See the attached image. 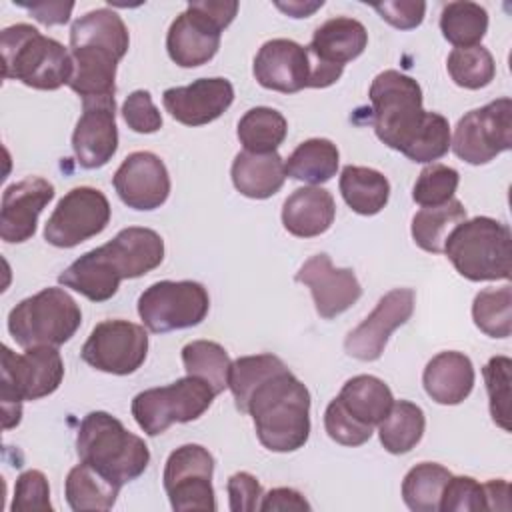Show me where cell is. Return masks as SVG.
Instances as JSON below:
<instances>
[{"instance_id": "obj_1", "label": "cell", "mask_w": 512, "mask_h": 512, "mask_svg": "<svg viewBox=\"0 0 512 512\" xmlns=\"http://www.w3.org/2000/svg\"><path fill=\"white\" fill-rule=\"evenodd\" d=\"M374 132L388 148L408 160L432 164L450 148V124L438 112L422 108L420 84L398 72L384 70L370 84Z\"/></svg>"}, {"instance_id": "obj_2", "label": "cell", "mask_w": 512, "mask_h": 512, "mask_svg": "<svg viewBox=\"0 0 512 512\" xmlns=\"http://www.w3.org/2000/svg\"><path fill=\"white\" fill-rule=\"evenodd\" d=\"M164 260V240L152 228L128 226L110 242L84 252L60 276L64 288H72L92 302L110 300L124 278H140Z\"/></svg>"}, {"instance_id": "obj_3", "label": "cell", "mask_w": 512, "mask_h": 512, "mask_svg": "<svg viewBox=\"0 0 512 512\" xmlns=\"http://www.w3.org/2000/svg\"><path fill=\"white\" fill-rule=\"evenodd\" d=\"M244 414L252 416L256 436L270 452H294L308 442L310 392L288 368L252 390Z\"/></svg>"}, {"instance_id": "obj_4", "label": "cell", "mask_w": 512, "mask_h": 512, "mask_svg": "<svg viewBox=\"0 0 512 512\" xmlns=\"http://www.w3.org/2000/svg\"><path fill=\"white\" fill-rule=\"evenodd\" d=\"M76 452L80 462L120 488L144 474L150 462L146 442L104 410H94L82 418Z\"/></svg>"}, {"instance_id": "obj_5", "label": "cell", "mask_w": 512, "mask_h": 512, "mask_svg": "<svg viewBox=\"0 0 512 512\" xmlns=\"http://www.w3.org/2000/svg\"><path fill=\"white\" fill-rule=\"evenodd\" d=\"M2 76L36 90H58L70 82L72 56L58 40L30 24H12L0 32Z\"/></svg>"}, {"instance_id": "obj_6", "label": "cell", "mask_w": 512, "mask_h": 512, "mask_svg": "<svg viewBox=\"0 0 512 512\" xmlns=\"http://www.w3.org/2000/svg\"><path fill=\"white\" fill-rule=\"evenodd\" d=\"M442 252L466 280H510L512 234L496 218L476 216L460 222L448 234Z\"/></svg>"}, {"instance_id": "obj_7", "label": "cell", "mask_w": 512, "mask_h": 512, "mask_svg": "<svg viewBox=\"0 0 512 512\" xmlns=\"http://www.w3.org/2000/svg\"><path fill=\"white\" fill-rule=\"evenodd\" d=\"M64 378V362L54 346L26 348L24 354H14L2 346V382L0 400L4 412V428L20 424L22 402L50 396L58 390Z\"/></svg>"}, {"instance_id": "obj_8", "label": "cell", "mask_w": 512, "mask_h": 512, "mask_svg": "<svg viewBox=\"0 0 512 512\" xmlns=\"http://www.w3.org/2000/svg\"><path fill=\"white\" fill-rule=\"evenodd\" d=\"M82 324V310L64 288H44L18 302L8 314V332L22 348L60 346Z\"/></svg>"}, {"instance_id": "obj_9", "label": "cell", "mask_w": 512, "mask_h": 512, "mask_svg": "<svg viewBox=\"0 0 512 512\" xmlns=\"http://www.w3.org/2000/svg\"><path fill=\"white\" fill-rule=\"evenodd\" d=\"M214 396L216 392L208 382L196 376H184L172 384L136 394L130 410L136 424L148 436H158L174 422L184 424L200 418L210 408Z\"/></svg>"}, {"instance_id": "obj_10", "label": "cell", "mask_w": 512, "mask_h": 512, "mask_svg": "<svg viewBox=\"0 0 512 512\" xmlns=\"http://www.w3.org/2000/svg\"><path fill=\"white\" fill-rule=\"evenodd\" d=\"M208 310V292L194 280H160L138 298L140 320L154 334L198 326Z\"/></svg>"}, {"instance_id": "obj_11", "label": "cell", "mask_w": 512, "mask_h": 512, "mask_svg": "<svg viewBox=\"0 0 512 512\" xmlns=\"http://www.w3.org/2000/svg\"><path fill=\"white\" fill-rule=\"evenodd\" d=\"M454 154L474 166L512 148V100L508 96L466 112L450 140Z\"/></svg>"}, {"instance_id": "obj_12", "label": "cell", "mask_w": 512, "mask_h": 512, "mask_svg": "<svg viewBox=\"0 0 512 512\" xmlns=\"http://www.w3.org/2000/svg\"><path fill=\"white\" fill-rule=\"evenodd\" d=\"M214 458L200 444H184L170 452L164 466V490L176 512L216 510L212 488Z\"/></svg>"}, {"instance_id": "obj_13", "label": "cell", "mask_w": 512, "mask_h": 512, "mask_svg": "<svg viewBox=\"0 0 512 512\" xmlns=\"http://www.w3.org/2000/svg\"><path fill=\"white\" fill-rule=\"evenodd\" d=\"M110 222V202L98 188L76 186L56 204L44 238L56 248H74L100 234Z\"/></svg>"}, {"instance_id": "obj_14", "label": "cell", "mask_w": 512, "mask_h": 512, "mask_svg": "<svg viewBox=\"0 0 512 512\" xmlns=\"http://www.w3.org/2000/svg\"><path fill=\"white\" fill-rule=\"evenodd\" d=\"M146 354L148 334L144 326L122 318L96 324L80 350L88 366L116 376L136 372L144 364Z\"/></svg>"}, {"instance_id": "obj_15", "label": "cell", "mask_w": 512, "mask_h": 512, "mask_svg": "<svg viewBox=\"0 0 512 512\" xmlns=\"http://www.w3.org/2000/svg\"><path fill=\"white\" fill-rule=\"evenodd\" d=\"M414 312V290L412 288H394L386 292L376 308L348 332L344 340V350L348 356L372 362L378 360L388 344L390 334L406 324Z\"/></svg>"}, {"instance_id": "obj_16", "label": "cell", "mask_w": 512, "mask_h": 512, "mask_svg": "<svg viewBox=\"0 0 512 512\" xmlns=\"http://www.w3.org/2000/svg\"><path fill=\"white\" fill-rule=\"evenodd\" d=\"M76 162L86 168H102L118 150L116 100L114 96L82 100V116L72 134Z\"/></svg>"}, {"instance_id": "obj_17", "label": "cell", "mask_w": 512, "mask_h": 512, "mask_svg": "<svg viewBox=\"0 0 512 512\" xmlns=\"http://www.w3.org/2000/svg\"><path fill=\"white\" fill-rule=\"evenodd\" d=\"M120 200L132 210H156L170 194L166 164L152 152L128 154L112 178Z\"/></svg>"}, {"instance_id": "obj_18", "label": "cell", "mask_w": 512, "mask_h": 512, "mask_svg": "<svg viewBox=\"0 0 512 512\" xmlns=\"http://www.w3.org/2000/svg\"><path fill=\"white\" fill-rule=\"evenodd\" d=\"M296 282L310 288L316 312L330 320L346 312L362 296V286L350 268H336L328 254L310 256L296 272Z\"/></svg>"}, {"instance_id": "obj_19", "label": "cell", "mask_w": 512, "mask_h": 512, "mask_svg": "<svg viewBox=\"0 0 512 512\" xmlns=\"http://www.w3.org/2000/svg\"><path fill=\"white\" fill-rule=\"evenodd\" d=\"M234 102V88L226 78H198L188 86L164 90L166 112L184 126H204L220 118Z\"/></svg>"}, {"instance_id": "obj_20", "label": "cell", "mask_w": 512, "mask_h": 512, "mask_svg": "<svg viewBox=\"0 0 512 512\" xmlns=\"http://www.w3.org/2000/svg\"><path fill=\"white\" fill-rule=\"evenodd\" d=\"M252 72L260 86L294 94L308 88L312 66L306 46L288 38H274L264 42L256 52Z\"/></svg>"}, {"instance_id": "obj_21", "label": "cell", "mask_w": 512, "mask_h": 512, "mask_svg": "<svg viewBox=\"0 0 512 512\" xmlns=\"http://www.w3.org/2000/svg\"><path fill=\"white\" fill-rule=\"evenodd\" d=\"M222 26L204 14L196 2H190L182 14L174 18L166 34V50L174 64L196 68L210 62L218 48Z\"/></svg>"}, {"instance_id": "obj_22", "label": "cell", "mask_w": 512, "mask_h": 512, "mask_svg": "<svg viewBox=\"0 0 512 512\" xmlns=\"http://www.w3.org/2000/svg\"><path fill=\"white\" fill-rule=\"evenodd\" d=\"M54 186L40 176H28L6 186L0 206V238L20 244L34 236L40 212L52 202Z\"/></svg>"}, {"instance_id": "obj_23", "label": "cell", "mask_w": 512, "mask_h": 512, "mask_svg": "<svg viewBox=\"0 0 512 512\" xmlns=\"http://www.w3.org/2000/svg\"><path fill=\"white\" fill-rule=\"evenodd\" d=\"M368 44V32L362 22L348 16L326 20L314 30L310 46H306L310 64L344 68L356 60Z\"/></svg>"}, {"instance_id": "obj_24", "label": "cell", "mask_w": 512, "mask_h": 512, "mask_svg": "<svg viewBox=\"0 0 512 512\" xmlns=\"http://www.w3.org/2000/svg\"><path fill=\"white\" fill-rule=\"evenodd\" d=\"M422 384L434 402L444 406L460 404L474 388L472 360L456 350L440 352L426 364Z\"/></svg>"}, {"instance_id": "obj_25", "label": "cell", "mask_w": 512, "mask_h": 512, "mask_svg": "<svg viewBox=\"0 0 512 512\" xmlns=\"http://www.w3.org/2000/svg\"><path fill=\"white\" fill-rule=\"evenodd\" d=\"M336 216L332 194L322 186H304L294 190L282 206L284 228L298 238L324 234Z\"/></svg>"}, {"instance_id": "obj_26", "label": "cell", "mask_w": 512, "mask_h": 512, "mask_svg": "<svg viewBox=\"0 0 512 512\" xmlns=\"http://www.w3.org/2000/svg\"><path fill=\"white\" fill-rule=\"evenodd\" d=\"M230 176L234 188L242 196L264 200L282 188L286 180V168L278 152L254 154L244 150L234 156Z\"/></svg>"}, {"instance_id": "obj_27", "label": "cell", "mask_w": 512, "mask_h": 512, "mask_svg": "<svg viewBox=\"0 0 512 512\" xmlns=\"http://www.w3.org/2000/svg\"><path fill=\"white\" fill-rule=\"evenodd\" d=\"M336 398L352 418L372 428L386 418L394 404L388 384L370 374H358L346 380Z\"/></svg>"}, {"instance_id": "obj_28", "label": "cell", "mask_w": 512, "mask_h": 512, "mask_svg": "<svg viewBox=\"0 0 512 512\" xmlns=\"http://www.w3.org/2000/svg\"><path fill=\"white\" fill-rule=\"evenodd\" d=\"M338 186L344 202L362 216L378 214L390 198L388 178L368 166H344Z\"/></svg>"}, {"instance_id": "obj_29", "label": "cell", "mask_w": 512, "mask_h": 512, "mask_svg": "<svg viewBox=\"0 0 512 512\" xmlns=\"http://www.w3.org/2000/svg\"><path fill=\"white\" fill-rule=\"evenodd\" d=\"M340 162V152L336 144L328 138H310L294 148V152L284 162L286 176L320 186L336 176Z\"/></svg>"}, {"instance_id": "obj_30", "label": "cell", "mask_w": 512, "mask_h": 512, "mask_svg": "<svg viewBox=\"0 0 512 512\" xmlns=\"http://www.w3.org/2000/svg\"><path fill=\"white\" fill-rule=\"evenodd\" d=\"M92 44L124 56L130 46V36L124 20L110 8H96L80 16L70 26V46Z\"/></svg>"}, {"instance_id": "obj_31", "label": "cell", "mask_w": 512, "mask_h": 512, "mask_svg": "<svg viewBox=\"0 0 512 512\" xmlns=\"http://www.w3.org/2000/svg\"><path fill=\"white\" fill-rule=\"evenodd\" d=\"M66 502L74 512L110 510L116 504L120 486L108 482L94 468L80 462L66 476Z\"/></svg>"}, {"instance_id": "obj_32", "label": "cell", "mask_w": 512, "mask_h": 512, "mask_svg": "<svg viewBox=\"0 0 512 512\" xmlns=\"http://www.w3.org/2000/svg\"><path fill=\"white\" fill-rule=\"evenodd\" d=\"M426 418L418 404L408 400H398L392 404L386 418L378 424L380 444L390 454L410 452L424 436Z\"/></svg>"}, {"instance_id": "obj_33", "label": "cell", "mask_w": 512, "mask_h": 512, "mask_svg": "<svg viewBox=\"0 0 512 512\" xmlns=\"http://www.w3.org/2000/svg\"><path fill=\"white\" fill-rule=\"evenodd\" d=\"M464 220H466V208L456 198L440 206L422 208L412 218V238L422 250L440 254L444 250V242L448 234Z\"/></svg>"}, {"instance_id": "obj_34", "label": "cell", "mask_w": 512, "mask_h": 512, "mask_svg": "<svg viewBox=\"0 0 512 512\" xmlns=\"http://www.w3.org/2000/svg\"><path fill=\"white\" fill-rule=\"evenodd\" d=\"M288 132L286 118L268 106H256L244 112L238 122L236 136L246 152L266 154L276 152Z\"/></svg>"}, {"instance_id": "obj_35", "label": "cell", "mask_w": 512, "mask_h": 512, "mask_svg": "<svg viewBox=\"0 0 512 512\" xmlns=\"http://www.w3.org/2000/svg\"><path fill=\"white\" fill-rule=\"evenodd\" d=\"M440 30L456 48L478 46L488 30V12L476 2H448L440 12Z\"/></svg>"}, {"instance_id": "obj_36", "label": "cell", "mask_w": 512, "mask_h": 512, "mask_svg": "<svg viewBox=\"0 0 512 512\" xmlns=\"http://www.w3.org/2000/svg\"><path fill=\"white\" fill-rule=\"evenodd\" d=\"M450 470L436 462H420L402 480V500L414 512H436Z\"/></svg>"}, {"instance_id": "obj_37", "label": "cell", "mask_w": 512, "mask_h": 512, "mask_svg": "<svg viewBox=\"0 0 512 512\" xmlns=\"http://www.w3.org/2000/svg\"><path fill=\"white\" fill-rule=\"evenodd\" d=\"M182 364L188 376H196L212 386L216 394L228 388L232 360L228 352L212 340H192L182 348Z\"/></svg>"}, {"instance_id": "obj_38", "label": "cell", "mask_w": 512, "mask_h": 512, "mask_svg": "<svg viewBox=\"0 0 512 512\" xmlns=\"http://www.w3.org/2000/svg\"><path fill=\"white\" fill-rule=\"evenodd\" d=\"M474 324L490 338H508L512 332V288L480 290L472 302Z\"/></svg>"}, {"instance_id": "obj_39", "label": "cell", "mask_w": 512, "mask_h": 512, "mask_svg": "<svg viewBox=\"0 0 512 512\" xmlns=\"http://www.w3.org/2000/svg\"><path fill=\"white\" fill-rule=\"evenodd\" d=\"M446 68L454 84L466 90H480L488 86L496 74L494 58L482 44L470 48H454L448 54Z\"/></svg>"}, {"instance_id": "obj_40", "label": "cell", "mask_w": 512, "mask_h": 512, "mask_svg": "<svg viewBox=\"0 0 512 512\" xmlns=\"http://www.w3.org/2000/svg\"><path fill=\"white\" fill-rule=\"evenodd\" d=\"M282 368H286V364L274 354H256V356L236 358L230 366V376H228V388L234 396L236 408L244 412L252 390Z\"/></svg>"}, {"instance_id": "obj_41", "label": "cell", "mask_w": 512, "mask_h": 512, "mask_svg": "<svg viewBox=\"0 0 512 512\" xmlns=\"http://www.w3.org/2000/svg\"><path fill=\"white\" fill-rule=\"evenodd\" d=\"M486 392L490 400V416L502 430H510V382L512 360L508 356H494L482 368Z\"/></svg>"}, {"instance_id": "obj_42", "label": "cell", "mask_w": 512, "mask_h": 512, "mask_svg": "<svg viewBox=\"0 0 512 512\" xmlns=\"http://www.w3.org/2000/svg\"><path fill=\"white\" fill-rule=\"evenodd\" d=\"M460 174L446 164H428L418 174L412 190V200L422 208L440 206L454 198Z\"/></svg>"}, {"instance_id": "obj_43", "label": "cell", "mask_w": 512, "mask_h": 512, "mask_svg": "<svg viewBox=\"0 0 512 512\" xmlns=\"http://www.w3.org/2000/svg\"><path fill=\"white\" fill-rule=\"evenodd\" d=\"M12 512H52L50 486L40 470H24L16 478Z\"/></svg>"}, {"instance_id": "obj_44", "label": "cell", "mask_w": 512, "mask_h": 512, "mask_svg": "<svg viewBox=\"0 0 512 512\" xmlns=\"http://www.w3.org/2000/svg\"><path fill=\"white\" fill-rule=\"evenodd\" d=\"M442 512H480L486 510L484 486L472 476H450L442 490Z\"/></svg>"}, {"instance_id": "obj_45", "label": "cell", "mask_w": 512, "mask_h": 512, "mask_svg": "<svg viewBox=\"0 0 512 512\" xmlns=\"http://www.w3.org/2000/svg\"><path fill=\"white\" fill-rule=\"evenodd\" d=\"M324 428L328 436L342 444V446H362L364 442L370 440L374 428L358 422L352 418L346 408L340 404L338 398H334L324 412Z\"/></svg>"}, {"instance_id": "obj_46", "label": "cell", "mask_w": 512, "mask_h": 512, "mask_svg": "<svg viewBox=\"0 0 512 512\" xmlns=\"http://www.w3.org/2000/svg\"><path fill=\"white\" fill-rule=\"evenodd\" d=\"M122 116L130 130L138 134H152L162 128V114L154 106L148 90H134L122 104Z\"/></svg>"}, {"instance_id": "obj_47", "label": "cell", "mask_w": 512, "mask_h": 512, "mask_svg": "<svg viewBox=\"0 0 512 512\" xmlns=\"http://www.w3.org/2000/svg\"><path fill=\"white\" fill-rule=\"evenodd\" d=\"M372 8L382 20L400 30H412L422 24L426 4L422 0H394V2H374Z\"/></svg>"}, {"instance_id": "obj_48", "label": "cell", "mask_w": 512, "mask_h": 512, "mask_svg": "<svg viewBox=\"0 0 512 512\" xmlns=\"http://www.w3.org/2000/svg\"><path fill=\"white\" fill-rule=\"evenodd\" d=\"M232 512H254L260 508L262 486L250 472H236L226 484Z\"/></svg>"}, {"instance_id": "obj_49", "label": "cell", "mask_w": 512, "mask_h": 512, "mask_svg": "<svg viewBox=\"0 0 512 512\" xmlns=\"http://www.w3.org/2000/svg\"><path fill=\"white\" fill-rule=\"evenodd\" d=\"M312 506L308 500L294 488H274L266 496L262 494L260 508L262 512H274V510H310Z\"/></svg>"}, {"instance_id": "obj_50", "label": "cell", "mask_w": 512, "mask_h": 512, "mask_svg": "<svg viewBox=\"0 0 512 512\" xmlns=\"http://www.w3.org/2000/svg\"><path fill=\"white\" fill-rule=\"evenodd\" d=\"M20 8H26L38 22L46 24V26H54V24H66L70 20V12L74 8V2H32V4H24L18 2Z\"/></svg>"}, {"instance_id": "obj_51", "label": "cell", "mask_w": 512, "mask_h": 512, "mask_svg": "<svg viewBox=\"0 0 512 512\" xmlns=\"http://www.w3.org/2000/svg\"><path fill=\"white\" fill-rule=\"evenodd\" d=\"M484 486L486 510H510V484L506 480H490Z\"/></svg>"}, {"instance_id": "obj_52", "label": "cell", "mask_w": 512, "mask_h": 512, "mask_svg": "<svg viewBox=\"0 0 512 512\" xmlns=\"http://www.w3.org/2000/svg\"><path fill=\"white\" fill-rule=\"evenodd\" d=\"M322 4H324L322 0L320 2H288V4L276 2V8H280L282 12H286L292 18H308L314 10L322 8Z\"/></svg>"}]
</instances>
